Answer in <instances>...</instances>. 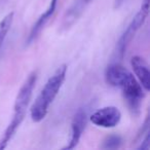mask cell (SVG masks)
<instances>
[{"instance_id":"4","label":"cell","mask_w":150,"mask_h":150,"mask_svg":"<svg viewBox=\"0 0 150 150\" xmlns=\"http://www.w3.org/2000/svg\"><path fill=\"white\" fill-rule=\"evenodd\" d=\"M149 2H150V0H143V1H142L140 9L138 11V13H136L135 17L133 18L132 22L129 24L127 29L125 30L122 35L120 36L119 40L117 41L114 54H115L116 59H118V60H122L123 56H125V50L129 47L132 40L134 39L136 33L139 31V29L146 22L148 13H149Z\"/></svg>"},{"instance_id":"9","label":"cell","mask_w":150,"mask_h":150,"mask_svg":"<svg viewBox=\"0 0 150 150\" xmlns=\"http://www.w3.org/2000/svg\"><path fill=\"white\" fill-rule=\"evenodd\" d=\"M131 65L142 88L148 92L150 90V72L146 60L140 56H135L132 58Z\"/></svg>"},{"instance_id":"5","label":"cell","mask_w":150,"mask_h":150,"mask_svg":"<svg viewBox=\"0 0 150 150\" xmlns=\"http://www.w3.org/2000/svg\"><path fill=\"white\" fill-rule=\"evenodd\" d=\"M95 125L105 129L116 127L121 119V112L115 106H106L95 111L90 117Z\"/></svg>"},{"instance_id":"6","label":"cell","mask_w":150,"mask_h":150,"mask_svg":"<svg viewBox=\"0 0 150 150\" xmlns=\"http://www.w3.org/2000/svg\"><path fill=\"white\" fill-rule=\"evenodd\" d=\"M86 122H88V111L83 108H80L75 113L72 122H71V135L68 144L62 149H73L74 147H76L86 129Z\"/></svg>"},{"instance_id":"3","label":"cell","mask_w":150,"mask_h":150,"mask_svg":"<svg viewBox=\"0 0 150 150\" xmlns=\"http://www.w3.org/2000/svg\"><path fill=\"white\" fill-rule=\"evenodd\" d=\"M66 73L67 66L65 64L61 65L45 82L30 109V115L34 122H40L46 116L50 106L54 102L64 83Z\"/></svg>"},{"instance_id":"2","label":"cell","mask_w":150,"mask_h":150,"mask_svg":"<svg viewBox=\"0 0 150 150\" xmlns=\"http://www.w3.org/2000/svg\"><path fill=\"white\" fill-rule=\"evenodd\" d=\"M36 81H37V73L34 71L28 76L23 86H21L20 91L18 92L15 105H13V118L0 137V149H4L6 147L8 142L13 139L21 123L23 122L28 106H29L30 101H31Z\"/></svg>"},{"instance_id":"12","label":"cell","mask_w":150,"mask_h":150,"mask_svg":"<svg viewBox=\"0 0 150 150\" xmlns=\"http://www.w3.org/2000/svg\"><path fill=\"white\" fill-rule=\"evenodd\" d=\"M138 150H149L150 149V134L148 132L143 138H142L141 144L137 147Z\"/></svg>"},{"instance_id":"8","label":"cell","mask_w":150,"mask_h":150,"mask_svg":"<svg viewBox=\"0 0 150 150\" xmlns=\"http://www.w3.org/2000/svg\"><path fill=\"white\" fill-rule=\"evenodd\" d=\"M59 0H50V3L48 5V7L46 8V11L38 18V20L35 22V24L33 25V27L30 30V33L28 34L27 39H26V44L29 45L31 44L33 41H35L37 39V37L39 36V34L41 33V31L44 29L45 25L48 23L50 19H52V15L56 11V7L57 4H58Z\"/></svg>"},{"instance_id":"10","label":"cell","mask_w":150,"mask_h":150,"mask_svg":"<svg viewBox=\"0 0 150 150\" xmlns=\"http://www.w3.org/2000/svg\"><path fill=\"white\" fill-rule=\"evenodd\" d=\"M13 16H15V13L11 11V13H7V15L0 21V48L2 46L3 42H4L5 38H6L7 34H8L9 30H11V28L13 21Z\"/></svg>"},{"instance_id":"11","label":"cell","mask_w":150,"mask_h":150,"mask_svg":"<svg viewBox=\"0 0 150 150\" xmlns=\"http://www.w3.org/2000/svg\"><path fill=\"white\" fill-rule=\"evenodd\" d=\"M122 144V139L118 135H110L103 141L101 148L103 149H117Z\"/></svg>"},{"instance_id":"7","label":"cell","mask_w":150,"mask_h":150,"mask_svg":"<svg viewBox=\"0 0 150 150\" xmlns=\"http://www.w3.org/2000/svg\"><path fill=\"white\" fill-rule=\"evenodd\" d=\"M93 0H74L71 3L70 6L67 8L64 17H63L62 23H61V29L68 30L78 21L86 7L90 5Z\"/></svg>"},{"instance_id":"1","label":"cell","mask_w":150,"mask_h":150,"mask_svg":"<svg viewBox=\"0 0 150 150\" xmlns=\"http://www.w3.org/2000/svg\"><path fill=\"white\" fill-rule=\"evenodd\" d=\"M105 79L109 86L120 88L134 112L139 111L142 100L145 98V93L131 71L119 63H112L106 68Z\"/></svg>"},{"instance_id":"13","label":"cell","mask_w":150,"mask_h":150,"mask_svg":"<svg viewBox=\"0 0 150 150\" xmlns=\"http://www.w3.org/2000/svg\"><path fill=\"white\" fill-rule=\"evenodd\" d=\"M125 0H114V8H119L123 4Z\"/></svg>"}]
</instances>
